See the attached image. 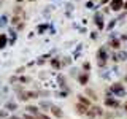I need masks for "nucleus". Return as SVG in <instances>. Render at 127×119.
Returning a JSON list of instances; mask_svg holds the SVG:
<instances>
[{
    "label": "nucleus",
    "instance_id": "f257e3e1",
    "mask_svg": "<svg viewBox=\"0 0 127 119\" xmlns=\"http://www.w3.org/2000/svg\"><path fill=\"white\" fill-rule=\"evenodd\" d=\"M110 8H111L113 11H119V10H122V8H124V0H111Z\"/></svg>",
    "mask_w": 127,
    "mask_h": 119
},
{
    "label": "nucleus",
    "instance_id": "f03ea898",
    "mask_svg": "<svg viewBox=\"0 0 127 119\" xmlns=\"http://www.w3.org/2000/svg\"><path fill=\"white\" fill-rule=\"evenodd\" d=\"M95 24H97L98 29H103V16H102V13L95 14Z\"/></svg>",
    "mask_w": 127,
    "mask_h": 119
},
{
    "label": "nucleus",
    "instance_id": "7ed1b4c3",
    "mask_svg": "<svg viewBox=\"0 0 127 119\" xmlns=\"http://www.w3.org/2000/svg\"><path fill=\"white\" fill-rule=\"evenodd\" d=\"M113 90H114L116 94H119V95H124V89H122L121 84H114V86H113Z\"/></svg>",
    "mask_w": 127,
    "mask_h": 119
},
{
    "label": "nucleus",
    "instance_id": "20e7f679",
    "mask_svg": "<svg viewBox=\"0 0 127 119\" xmlns=\"http://www.w3.org/2000/svg\"><path fill=\"white\" fill-rule=\"evenodd\" d=\"M110 45H111V48H114V49H119V46H121V41H119V40H111Z\"/></svg>",
    "mask_w": 127,
    "mask_h": 119
},
{
    "label": "nucleus",
    "instance_id": "39448f33",
    "mask_svg": "<svg viewBox=\"0 0 127 119\" xmlns=\"http://www.w3.org/2000/svg\"><path fill=\"white\" fill-rule=\"evenodd\" d=\"M6 46V35H0V48Z\"/></svg>",
    "mask_w": 127,
    "mask_h": 119
},
{
    "label": "nucleus",
    "instance_id": "423d86ee",
    "mask_svg": "<svg viewBox=\"0 0 127 119\" xmlns=\"http://www.w3.org/2000/svg\"><path fill=\"white\" fill-rule=\"evenodd\" d=\"M51 111H53V113H54L57 118H62V111H59V108H56V106H53V108H51Z\"/></svg>",
    "mask_w": 127,
    "mask_h": 119
},
{
    "label": "nucleus",
    "instance_id": "0eeeda50",
    "mask_svg": "<svg viewBox=\"0 0 127 119\" xmlns=\"http://www.w3.org/2000/svg\"><path fill=\"white\" fill-rule=\"evenodd\" d=\"M6 24V16H2V18H0V27H3Z\"/></svg>",
    "mask_w": 127,
    "mask_h": 119
},
{
    "label": "nucleus",
    "instance_id": "6e6552de",
    "mask_svg": "<svg viewBox=\"0 0 127 119\" xmlns=\"http://www.w3.org/2000/svg\"><path fill=\"white\" fill-rule=\"evenodd\" d=\"M76 108H78V111H79V113H86V108H84V106H81V105H78V106H76Z\"/></svg>",
    "mask_w": 127,
    "mask_h": 119
},
{
    "label": "nucleus",
    "instance_id": "1a4fd4ad",
    "mask_svg": "<svg viewBox=\"0 0 127 119\" xmlns=\"http://www.w3.org/2000/svg\"><path fill=\"white\" fill-rule=\"evenodd\" d=\"M37 119H49V118H48V116H45V114H37Z\"/></svg>",
    "mask_w": 127,
    "mask_h": 119
},
{
    "label": "nucleus",
    "instance_id": "9d476101",
    "mask_svg": "<svg viewBox=\"0 0 127 119\" xmlns=\"http://www.w3.org/2000/svg\"><path fill=\"white\" fill-rule=\"evenodd\" d=\"M29 111H32V113H37V108H35V106H30Z\"/></svg>",
    "mask_w": 127,
    "mask_h": 119
},
{
    "label": "nucleus",
    "instance_id": "9b49d317",
    "mask_svg": "<svg viewBox=\"0 0 127 119\" xmlns=\"http://www.w3.org/2000/svg\"><path fill=\"white\" fill-rule=\"evenodd\" d=\"M124 10H127V2H124Z\"/></svg>",
    "mask_w": 127,
    "mask_h": 119
},
{
    "label": "nucleus",
    "instance_id": "f8f14e48",
    "mask_svg": "<svg viewBox=\"0 0 127 119\" xmlns=\"http://www.w3.org/2000/svg\"><path fill=\"white\" fill-rule=\"evenodd\" d=\"M18 2H19V3H21V2H24V0H18Z\"/></svg>",
    "mask_w": 127,
    "mask_h": 119
},
{
    "label": "nucleus",
    "instance_id": "ddd939ff",
    "mask_svg": "<svg viewBox=\"0 0 127 119\" xmlns=\"http://www.w3.org/2000/svg\"><path fill=\"white\" fill-rule=\"evenodd\" d=\"M126 111H127V103H126Z\"/></svg>",
    "mask_w": 127,
    "mask_h": 119
},
{
    "label": "nucleus",
    "instance_id": "4468645a",
    "mask_svg": "<svg viewBox=\"0 0 127 119\" xmlns=\"http://www.w3.org/2000/svg\"><path fill=\"white\" fill-rule=\"evenodd\" d=\"M29 2H35V0H29Z\"/></svg>",
    "mask_w": 127,
    "mask_h": 119
}]
</instances>
